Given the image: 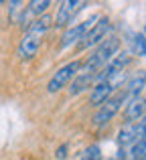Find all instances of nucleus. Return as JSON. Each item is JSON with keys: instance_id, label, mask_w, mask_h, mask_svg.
Segmentation results:
<instances>
[{"instance_id": "nucleus-20", "label": "nucleus", "mask_w": 146, "mask_h": 160, "mask_svg": "<svg viewBox=\"0 0 146 160\" xmlns=\"http://www.w3.org/2000/svg\"><path fill=\"white\" fill-rule=\"evenodd\" d=\"M67 154H69V146L67 144H61L59 148H57V152H55V158L57 160H65V158H67Z\"/></svg>"}, {"instance_id": "nucleus-12", "label": "nucleus", "mask_w": 146, "mask_h": 160, "mask_svg": "<svg viewBox=\"0 0 146 160\" xmlns=\"http://www.w3.org/2000/svg\"><path fill=\"white\" fill-rule=\"evenodd\" d=\"M144 116H146V98L138 95V98L128 99L126 108H124V120L126 122H138Z\"/></svg>"}, {"instance_id": "nucleus-19", "label": "nucleus", "mask_w": 146, "mask_h": 160, "mask_svg": "<svg viewBox=\"0 0 146 160\" xmlns=\"http://www.w3.org/2000/svg\"><path fill=\"white\" fill-rule=\"evenodd\" d=\"M132 51H134V55L146 57V37L142 35V32L134 35V39H132Z\"/></svg>"}, {"instance_id": "nucleus-22", "label": "nucleus", "mask_w": 146, "mask_h": 160, "mask_svg": "<svg viewBox=\"0 0 146 160\" xmlns=\"http://www.w3.org/2000/svg\"><path fill=\"white\" fill-rule=\"evenodd\" d=\"M144 160H146V158H144Z\"/></svg>"}, {"instance_id": "nucleus-2", "label": "nucleus", "mask_w": 146, "mask_h": 160, "mask_svg": "<svg viewBox=\"0 0 146 160\" xmlns=\"http://www.w3.org/2000/svg\"><path fill=\"white\" fill-rule=\"evenodd\" d=\"M79 71H81V63H79V61H71V63H67V65L59 67V69L51 75V79H49L47 91H49V93H57V91H61L63 87H67L69 83L73 81L75 75H77Z\"/></svg>"}, {"instance_id": "nucleus-8", "label": "nucleus", "mask_w": 146, "mask_h": 160, "mask_svg": "<svg viewBox=\"0 0 146 160\" xmlns=\"http://www.w3.org/2000/svg\"><path fill=\"white\" fill-rule=\"evenodd\" d=\"M130 61H132V55H130V53H128V51H120V53L116 55V57L112 59V61L98 73V81H106V79L112 77V75L122 73V71L126 69L128 65H130Z\"/></svg>"}, {"instance_id": "nucleus-3", "label": "nucleus", "mask_w": 146, "mask_h": 160, "mask_svg": "<svg viewBox=\"0 0 146 160\" xmlns=\"http://www.w3.org/2000/svg\"><path fill=\"white\" fill-rule=\"evenodd\" d=\"M146 136V116L140 118L138 122H124V126L118 132V144L120 148H130L138 140H142Z\"/></svg>"}, {"instance_id": "nucleus-15", "label": "nucleus", "mask_w": 146, "mask_h": 160, "mask_svg": "<svg viewBox=\"0 0 146 160\" xmlns=\"http://www.w3.org/2000/svg\"><path fill=\"white\" fill-rule=\"evenodd\" d=\"M55 27V18H53L49 12H45L43 16H39V18L33 20V24L28 27V32H35V35H41L43 37L47 31H51V28Z\"/></svg>"}, {"instance_id": "nucleus-10", "label": "nucleus", "mask_w": 146, "mask_h": 160, "mask_svg": "<svg viewBox=\"0 0 146 160\" xmlns=\"http://www.w3.org/2000/svg\"><path fill=\"white\" fill-rule=\"evenodd\" d=\"M81 6H85V4L79 2V0H63V2L59 4V10H57V16H55V27L57 28H65L69 22H71L73 14Z\"/></svg>"}, {"instance_id": "nucleus-5", "label": "nucleus", "mask_w": 146, "mask_h": 160, "mask_svg": "<svg viewBox=\"0 0 146 160\" xmlns=\"http://www.w3.org/2000/svg\"><path fill=\"white\" fill-rule=\"evenodd\" d=\"M110 27H112V24H110V18L102 16V18H99V22H95L93 27H91L89 31L85 32V37H83V39L77 43V49H79V51H85V49L98 47V45L108 37V32H110Z\"/></svg>"}, {"instance_id": "nucleus-16", "label": "nucleus", "mask_w": 146, "mask_h": 160, "mask_svg": "<svg viewBox=\"0 0 146 160\" xmlns=\"http://www.w3.org/2000/svg\"><path fill=\"white\" fill-rule=\"evenodd\" d=\"M144 158H146V136L126 150V160H144Z\"/></svg>"}, {"instance_id": "nucleus-9", "label": "nucleus", "mask_w": 146, "mask_h": 160, "mask_svg": "<svg viewBox=\"0 0 146 160\" xmlns=\"http://www.w3.org/2000/svg\"><path fill=\"white\" fill-rule=\"evenodd\" d=\"M41 43H43V37L27 31L24 37L20 39V43H18V57L24 59V61L35 59L37 53H39V49H41Z\"/></svg>"}, {"instance_id": "nucleus-14", "label": "nucleus", "mask_w": 146, "mask_h": 160, "mask_svg": "<svg viewBox=\"0 0 146 160\" xmlns=\"http://www.w3.org/2000/svg\"><path fill=\"white\" fill-rule=\"evenodd\" d=\"M95 81H98V75H93V73H83V71H79V73L75 75V79L69 83V93H71V95L83 93L85 89L93 87Z\"/></svg>"}, {"instance_id": "nucleus-6", "label": "nucleus", "mask_w": 146, "mask_h": 160, "mask_svg": "<svg viewBox=\"0 0 146 160\" xmlns=\"http://www.w3.org/2000/svg\"><path fill=\"white\" fill-rule=\"evenodd\" d=\"M99 20V16L98 14H93L91 18H87V20H83V22H79V24H75V27H69L67 31L63 32V37H61V41H59V47L61 49H69V47H73V45H77L79 41L85 37V32L89 31L91 27H93L95 22Z\"/></svg>"}, {"instance_id": "nucleus-11", "label": "nucleus", "mask_w": 146, "mask_h": 160, "mask_svg": "<svg viewBox=\"0 0 146 160\" xmlns=\"http://www.w3.org/2000/svg\"><path fill=\"white\" fill-rule=\"evenodd\" d=\"M144 87H146V71L138 69L126 79V85H124L122 91L128 95V99H132V98H138L144 91Z\"/></svg>"}, {"instance_id": "nucleus-1", "label": "nucleus", "mask_w": 146, "mask_h": 160, "mask_svg": "<svg viewBox=\"0 0 146 160\" xmlns=\"http://www.w3.org/2000/svg\"><path fill=\"white\" fill-rule=\"evenodd\" d=\"M118 53H120V39H118V37H108V39H103L102 43L98 45V49H95V51L83 61L81 71H83V73L98 75Z\"/></svg>"}, {"instance_id": "nucleus-4", "label": "nucleus", "mask_w": 146, "mask_h": 160, "mask_svg": "<svg viewBox=\"0 0 146 160\" xmlns=\"http://www.w3.org/2000/svg\"><path fill=\"white\" fill-rule=\"evenodd\" d=\"M126 102H128V95L124 93V91H120L118 95H112V98L108 99L103 106H99V109L95 112L93 126H95V128H103L106 124H110V122L116 118V113L120 112L122 103H126Z\"/></svg>"}, {"instance_id": "nucleus-13", "label": "nucleus", "mask_w": 146, "mask_h": 160, "mask_svg": "<svg viewBox=\"0 0 146 160\" xmlns=\"http://www.w3.org/2000/svg\"><path fill=\"white\" fill-rule=\"evenodd\" d=\"M114 89L108 81H95V85L91 87V93H89V106L93 108H99L112 98Z\"/></svg>"}, {"instance_id": "nucleus-21", "label": "nucleus", "mask_w": 146, "mask_h": 160, "mask_svg": "<svg viewBox=\"0 0 146 160\" xmlns=\"http://www.w3.org/2000/svg\"><path fill=\"white\" fill-rule=\"evenodd\" d=\"M142 35H144V37H146V27H144V32H142Z\"/></svg>"}, {"instance_id": "nucleus-18", "label": "nucleus", "mask_w": 146, "mask_h": 160, "mask_svg": "<svg viewBox=\"0 0 146 160\" xmlns=\"http://www.w3.org/2000/svg\"><path fill=\"white\" fill-rule=\"evenodd\" d=\"M103 154H102V146L99 144H89L85 150H83L81 158L79 160H102Z\"/></svg>"}, {"instance_id": "nucleus-7", "label": "nucleus", "mask_w": 146, "mask_h": 160, "mask_svg": "<svg viewBox=\"0 0 146 160\" xmlns=\"http://www.w3.org/2000/svg\"><path fill=\"white\" fill-rule=\"evenodd\" d=\"M49 6H51V2H49V0H33V2H28V6H24L23 14H20L18 27L23 28L24 32H27L28 27L33 24V20L39 18V16H43L45 12H47Z\"/></svg>"}, {"instance_id": "nucleus-17", "label": "nucleus", "mask_w": 146, "mask_h": 160, "mask_svg": "<svg viewBox=\"0 0 146 160\" xmlns=\"http://www.w3.org/2000/svg\"><path fill=\"white\" fill-rule=\"evenodd\" d=\"M23 10H24V4L20 2V0H12V2H8V20H10L12 24H18Z\"/></svg>"}]
</instances>
